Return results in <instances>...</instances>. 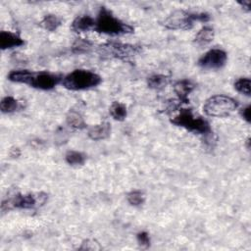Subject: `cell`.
Segmentation results:
<instances>
[{
	"instance_id": "cell-1",
	"label": "cell",
	"mask_w": 251,
	"mask_h": 251,
	"mask_svg": "<svg viewBox=\"0 0 251 251\" xmlns=\"http://www.w3.org/2000/svg\"><path fill=\"white\" fill-rule=\"evenodd\" d=\"M8 78L17 83H25L41 90H50L62 81V77L49 72H31L28 70L13 71Z\"/></svg>"
},
{
	"instance_id": "cell-2",
	"label": "cell",
	"mask_w": 251,
	"mask_h": 251,
	"mask_svg": "<svg viewBox=\"0 0 251 251\" xmlns=\"http://www.w3.org/2000/svg\"><path fill=\"white\" fill-rule=\"evenodd\" d=\"M94 30L109 35H122L133 32V27L115 17L105 7H102L95 19Z\"/></svg>"
},
{
	"instance_id": "cell-3",
	"label": "cell",
	"mask_w": 251,
	"mask_h": 251,
	"mask_svg": "<svg viewBox=\"0 0 251 251\" xmlns=\"http://www.w3.org/2000/svg\"><path fill=\"white\" fill-rule=\"evenodd\" d=\"M100 82L101 76L99 75L92 71L83 69L75 70L62 79L63 86L73 91L90 89L100 84Z\"/></svg>"
},
{
	"instance_id": "cell-4",
	"label": "cell",
	"mask_w": 251,
	"mask_h": 251,
	"mask_svg": "<svg viewBox=\"0 0 251 251\" xmlns=\"http://www.w3.org/2000/svg\"><path fill=\"white\" fill-rule=\"evenodd\" d=\"M208 21V14L190 13L184 10H176L163 21V25L168 29L188 30L193 27L195 22L206 23Z\"/></svg>"
},
{
	"instance_id": "cell-5",
	"label": "cell",
	"mask_w": 251,
	"mask_h": 251,
	"mask_svg": "<svg viewBox=\"0 0 251 251\" xmlns=\"http://www.w3.org/2000/svg\"><path fill=\"white\" fill-rule=\"evenodd\" d=\"M171 122L195 134L208 135L211 133L209 123L201 116L195 115L190 109H180L179 113L174 117Z\"/></svg>"
},
{
	"instance_id": "cell-6",
	"label": "cell",
	"mask_w": 251,
	"mask_h": 251,
	"mask_svg": "<svg viewBox=\"0 0 251 251\" xmlns=\"http://www.w3.org/2000/svg\"><path fill=\"white\" fill-rule=\"evenodd\" d=\"M237 106V101L229 96L214 95L206 100L203 110L207 116L222 118L229 116Z\"/></svg>"
},
{
	"instance_id": "cell-7",
	"label": "cell",
	"mask_w": 251,
	"mask_h": 251,
	"mask_svg": "<svg viewBox=\"0 0 251 251\" xmlns=\"http://www.w3.org/2000/svg\"><path fill=\"white\" fill-rule=\"evenodd\" d=\"M97 52L102 57L127 60L138 54L140 52V48L132 44H125L121 42H107L103 45H100Z\"/></svg>"
},
{
	"instance_id": "cell-8",
	"label": "cell",
	"mask_w": 251,
	"mask_h": 251,
	"mask_svg": "<svg viewBox=\"0 0 251 251\" xmlns=\"http://www.w3.org/2000/svg\"><path fill=\"white\" fill-rule=\"evenodd\" d=\"M47 196L45 194H17L14 197L8 199L7 202H3L2 206L7 205V209H32L40 204H43Z\"/></svg>"
},
{
	"instance_id": "cell-9",
	"label": "cell",
	"mask_w": 251,
	"mask_h": 251,
	"mask_svg": "<svg viewBox=\"0 0 251 251\" xmlns=\"http://www.w3.org/2000/svg\"><path fill=\"white\" fill-rule=\"evenodd\" d=\"M226 53L222 49L215 48L203 54L198 60V65L203 69L218 70L226 65Z\"/></svg>"
},
{
	"instance_id": "cell-10",
	"label": "cell",
	"mask_w": 251,
	"mask_h": 251,
	"mask_svg": "<svg viewBox=\"0 0 251 251\" xmlns=\"http://www.w3.org/2000/svg\"><path fill=\"white\" fill-rule=\"evenodd\" d=\"M24 39L17 33L7 30H2L0 32V48L2 50L11 49L24 45Z\"/></svg>"
},
{
	"instance_id": "cell-11",
	"label": "cell",
	"mask_w": 251,
	"mask_h": 251,
	"mask_svg": "<svg viewBox=\"0 0 251 251\" xmlns=\"http://www.w3.org/2000/svg\"><path fill=\"white\" fill-rule=\"evenodd\" d=\"M95 20L88 15L77 16L72 23V29L75 32H85L94 29Z\"/></svg>"
},
{
	"instance_id": "cell-12",
	"label": "cell",
	"mask_w": 251,
	"mask_h": 251,
	"mask_svg": "<svg viewBox=\"0 0 251 251\" xmlns=\"http://www.w3.org/2000/svg\"><path fill=\"white\" fill-rule=\"evenodd\" d=\"M194 89V84L188 79H181L174 84V91L177 95L180 102L187 103L188 95Z\"/></svg>"
},
{
	"instance_id": "cell-13",
	"label": "cell",
	"mask_w": 251,
	"mask_h": 251,
	"mask_svg": "<svg viewBox=\"0 0 251 251\" xmlns=\"http://www.w3.org/2000/svg\"><path fill=\"white\" fill-rule=\"evenodd\" d=\"M111 133V126L108 122H103L101 124L91 126L88 128L87 134L92 140H102L107 138Z\"/></svg>"
},
{
	"instance_id": "cell-14",
	"label": "cell",
	"mask_w": 251,
	"mask_h": 251,
	"mask_svg": "<svg viewBox=\"0 0 251 251\" xmlns=\"http://www.w3.org/2000/svg\"><path fill=\"white\" fill-rule=\"evenodd\" d=\"M215 31L211 26H203L195 35L194 42L199 46H205L213 41Z\"/></svg>"
},
{
	"instance_id": "cell-15",
	"label": "cell",
	"mask_w": 251,
	"mask_h": 251,
	"mask_svg": "<svg viewBox=\"0 0 251 251\" xmlns=\"http://www.w3.org/2000/svg\"><path fill=\"white\" fill-rule=\"evenodd\" d=\"M171 81L170 76L165 75H153L147 78V84L150 88L160 90L165 88Z\"/></svg>"
},
{
	"instance_id": "cell-16",
	"label": "cell",
	"mask_w": 251,
	"mask_h": 251,
	"mask_svg": "<svg viewBox=\"0 0 251 251\" xmlns=\"http://www.w3.org/2000/svg\"><path fill=\"white\" fill-rule=\"evenodd\" d=\"M66 121H67V124L71 127L75 128V129H82L86 126L82 116L75 110L69 111V113L67 114V117H66Z\"/></svg>"
},
{
	"instance_id": "cell-17",
	"label": "cell",
	"mask_w": 251,
	"mask_h": 251,
	"mask_svg": "<svg viewBox=\"0 0 251 251\" xmlns=\"http://www.w3.org/2000/svg\"><path fill=\"white\" fill-rule=\"evenodd\" d=\"M39 24L44 29L49 31H54L61 25L62 21L58 16L54 14H49L44 16Z\"/></svg>"
},
{
	"instance_id": "cell-18",
	"label": "cell",
	"mask_w": 251,
	"mask_h": 251,
	"mask_svg": "<svg viewBox=\"0 0 251 251\" xmlns=\"http://www.w3.org/2000/svg\"><path fill=\"white\" fill-rule=\"evenodd\" d=\"M109 113L116 121H124L127 116V110L125 104L121 102H113L110 106Z\"/></svg>"
},
{
	"instance_id": "cell-19",
	"label": "cell",
	"mask_w": 251,
	"mask_h": 251,
	"mask_svg": "<svg viewBox=\"0 0 251 251\" xmlns=\"http://www.w3.org/2000/svg\"><path fill=\"white\" fill-rule=\"evenodd\" d=\"M20 107H21L20 102L16 98H14L12 96L4 97L1 100V103H0L1 112L4 113V114L13 113V112L17 111L18 109H20Z\"/></svg>"
},
{
	"instance_id": "cell-20",
	"label": "cell",
	"mask_w": 251,
	"mask_h": 251,
	"mask_svg": "<svg viewBox=\"0 0 251 251\" xmlns=\"http://www.w3.org/2000/svg\"><path fill=\"white\" fill-rule=\"evenodd\" d=\"M65 159H66V162L69 164V165H72V166H79V165H83L84 162H85V155L81 152H78V151H75V150H72V151H69L66 156H65Z\"/></svg>"
},
{
	"instance_id": "cell-21",
	"label": "cell",
	"mask_w": 251,
	"mask_h": 251,
	"mask_svg": "<svg viewBox=\"0 0 251 251\" xmlns=\"http://www.w3.org/2000/svg\"><path fill=\"white\" fill-rule=\"evenodd\" d=\"M92 48V43L84 38H76L73 43L72 50L75 53H86Z\"/></svg>"
},
{
	"instance_id": "cell-22",
	"label": "cell",
	"mask_w": 251,
	"mask_h": 251,
	"mask_svg": "<svg viewBox=\"0 0 251 251\" xmlns=\"http://www.w3.org/2000/svg\"><path fill=\"white\" fill-rule=\"evenodd\" d=\"M250 78L248 77H240L234 82V88L241 94L246 96H250Z\"/></svg>"
},
{
	"instance_id": "cell-23",
	"label": "cell",
	"mask_w": 251,
	"mask_h": 251,
	"mask_svg": "<svg viewBox=\"0 0 251 251\" xmlns=\"http://www.w3.org/2000/svg\"><path fill=\"white\" fill-rule=\"evenodd\" d=\"M127 202L132 206H140L145 201L144 194L139 190H132L126 195Z\"/></svg>"
},
{
	"instance_id": "cell-24",
	"label": "cell",
	"mask_w": 251,
	"mask_h": 251,
	"mask_svg": "<svg viewBox=\"0 0 251 251\" xmlns=\"http://www.w3.org/2000/svg\"><path fill=\"white\" fill-rule=\"evenodd\" d=\"M136 238H137L138 243L141 246L147 247V246L150 245V237H149V234L146 231H141V232L137 233Z\"/></svg>"
},
{
	"instance_id": "cell-25",
	"label": "cell",
	"mask_w": 251,
	"mask_h": 251,
	"mask_svg": "<svg viewBox=\"0 0 251 251\" xmlns=\"http://www.w3.org/2000/svg\"><path fill=\"white\" fill-rule=\"evenodd\" d=\"M240 115H241V117H242L247 123H250V106L248 105V106L244 107L243 109H241Z\"/></svg>"
},
{
	"instance_id": "cell-26",
	"label": "cell",
	"mask_w": 251,
	"mask_h": 251,
	"mask_svg": "<svg viewBox=\"0 0 251 251\" xmlns=\"http://www.w3.org/2000/svg\"><path fill=\"white\" fill-rule=\"evenodd\" d=\"M242 7H243V9H245L246 11H250V1L249 0H243V2L242 1H240V2H238Z\"/></svg>"
}]
</instances>
